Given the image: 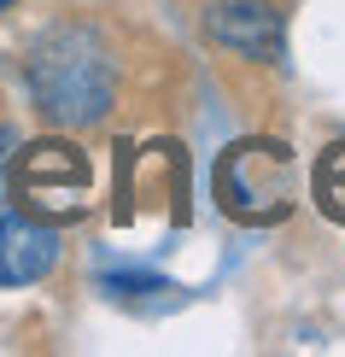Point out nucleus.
Instances as JSON below:
<instances>
[{"instance_id": "3", "label": "nucleus", "mask_w": 345, "mask_h": 357, "mask_svg": "<svg viewBox=\"0 0 345 357\" xmlns=\"http://www.w3.org/2000/svg\"><path fill=\"white\" fill-rule=\"evenodd\" d=\"M88 158L70 141H36L12 170V188H18V211L47 217V222H70L88 211Z\"/></svg>"}, {"instance_id": "2", "label": "nucleus", "mask_w": 345, "mask_h": 357, "mask_svg": "<svg viewBox=\"0 0 345 357\" xmlns=\"http://www.w3.org/2000/svg\"><path fill=\"white\" fill-rule=\"evenodd\" d=\"M211 193H217L222 217L246 222V229H269V222L293 217V205H298V153L287 141L246 135L217 158Z\"/></svg>"}, {"instance_id": "6", "label": "nucleus", "mask_w": 345, "mask_h": 357, "mask_svg": "<svg viewBox=\"0 0 345 357\" xmlns=\"http://www.w3.org/2000/svg\"><path fill=\"white\" fill-rule=\"evenodd\" d=\"M310 199L328 222H345V141L322 146V158L310 165Z\"/></svg>"}, {"instance_id": "7", "label": "nucleus", "mask_w": 345, "mask_h": 357, "mask_svg": "<svg viewBox=\"0 0 345 357\" xmlns=\"http://www.w3.org/2000/svg\"><path fill=\"white\" fill-rule=\"evenodd\" d=\"M100 287L112 299H141V293H170V281H158V275H106Z\"/></svg>"}, {"instance_id": "5", "label": "nucleus", "mask_w": 345, "mask_h": 357, "mask_svg": "<svg viewBox=\"0 0 345 357\" xmlns=\"http://www.w3.org/2000/svg\"><path fill=\"white\" fill-rule=\"evenodd\" d=\"M59 264V222L6 211L0 217V287H29Z\"/></svg>"}, {"instance_id": "4", "label": "nucleus", "mask_w": 345, "mask_h": 357, "mask_svg": "<svg viewBox=\"0 0 345 357\" xmlns=\"http://www.w3.org/2000/svg\"><path fill=\"white\" fill-rule=\"evenodd\" d=\"M205 36L217 47L252 59V65H275L281 59V12H269L263 0H217V6H205Z\"/></svg>"}, {"instance_id": "8", "label": "nucleus", "mask_w": 345, "mask_h": 357, "mask_svg": "<svg viewBox=\"0 0 345 357\" xmlns=\"http://www.w3.org/2000/svg\"><path fill=\"white\" fill-rule=\"evenodd\" d=\"M12 6H18V0H0V18H6V12H12Z\"/></svg>"}, {"instance_id": "1", "label": "nucleus", "mask_w": 345, "mask_h": 357, "mask_svg": "<svg viewBox=\"0 0 345 357\" xmlns=\"http://www.w3.org/2000/svg\"><path fill=\"white\" fill-rule=\"evenodd\" d=\"M24 82L36 112L59 129H88L117 106V59L88 24H59L29 47Z\"/></svg>"}]
</instances>
